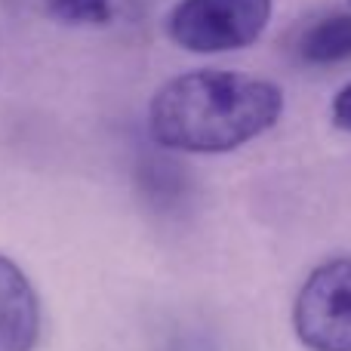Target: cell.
<instances>
[{"label":"cell","mask_w":351,"mask_h":351,"mask_svg":"<svg viewBox=\"0 0 351 351\" xmlns=\"http://www.w3.org/2000/svg\"><path fill=\"white\" fill-rule=\"evenodd\" d=\"M284 114V93L271 80L241 71H188L152 99L154 142L185 154H225L259 139Z\"/></svg>","instance_id":"6da1fadb"},{"label":"cell","mask_w":351,"mask_h":351,"mask_svg":"<svg viewBox=\"0 0 351 351\" xmlns=\"http://www.w3.org/2000/svg\"><path fill=\"white\" fill-rule=\"evenodd\" d=\"M271 19V0H179L167 34L188 53H234L256 43Z\"/></svg>","instance_id":"7a4b0ae2"},{"label":"cell","mask_w":351,"mask_h":351,"mask_svg":"<svg viewBox=\"0 0 351 351\" xmlns=\"http://www.w3.org/2000/svg\"><path fill=\"white\" fill-rule=\"evenodd\" d=\"M293 330L308 351H351V256L327 259L293 302Z\"/></svg>","instance_id":"3957f363"},{"label":"cell","mask_w":351,"mask_h":351,"mask_svg":"<svg viewBox=\"0 0 351 351\" xmlns=\"http://www.w3.org/2000/svg\"><path fill=\"white\" fill-rule=\"evenodd\" d=\"M40 336V299L28 274L0 253V351H34Z\"/></svg>","instance_id":"277c9868"},{"label":"cell","mask_w":351,"mask_h":351,"mask_svg":"<svg viewBox=\"0 0 351 351\" xmlns=\"http://www.w3.org/2000/svg\"><path fill=\"white\" fill-rule=\"evenodd\" d=\"M299 53L311 65H333L351 59V16H330L302 34Z\"/></svg>","instance_id":"5b68a950"},{"label":"cell","mask_w":351,"mask_h":351,"mask_svg":"<svg viewBox=\"0 0 351 351\" xmlns=\"http://www.w3.org/2000/svg\"><path fill=\"white\" fill-rule=\"evenodd\" d=\"M47 10L65 25H108L114 16L111 0H47Z\"/></svg>","instance_id":"8992f818"},{"label":"cell","mask_w":351,"mask_h":351,"mask_svg":"<svg viewBox=\"0 0 351 351\" xmlns=\"http://www.w3.org/2000/svg\"><path fill=\"white\" fill-rule=\"evenodd\" d=\"M333 123L339 130H348L351 133V84L342 86L339 96L333 99Z\"/></svg>","instance_id":"52a82bcc"}]
</instances>
